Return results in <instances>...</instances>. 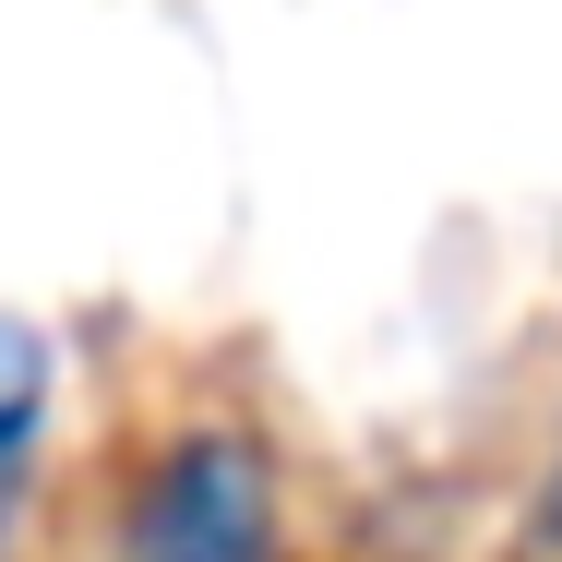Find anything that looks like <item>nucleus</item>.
Listing matches in <instances>:
<instances>
[{
    "label": "nucleus",
    "mask_w": 562,
    "mask_h": 562,
    "mask_svg": "<svg viewBox=\"0 0 562 562\" xmlns=\"http://www.w3.org/2000/svg\"><path fill=\"white\" fill-rule=\"evenodd\" d=\"M288 479L251 431H168L120 491V562H276Z\"/></svg>",
    "instance_id": "1"
},
{
    "label": "nucleus",
    "mask_w": 562,
    "mask_h": 562,
    "mask_svg": "<svg viewBox=\"0 0 562 562\" xmlns=\"http://www.w3.org/2000/svg\"><path fill=\"white\" fill-rule=\"evenodd\" d=\"M515 562H562V454L539 467V491H527V527H515Z\"/></svg>",
    "instance_id": "3"
},
{
    "label": "nucleus",
    "mask_w": 562,
    "mask_h": 562,
    "mask_svg": "<svg viewBox=\"0 0 562 562\" xmlns=\"http://www.w3.org/2000/svg\"><path fill=\"white\" fill-rule=\"evenodd\" d=\"M36 431H48V336L0 312V527H12V491L36 467Z\"/></svg>",
    "instance_id": "2"
}]
</instances>
